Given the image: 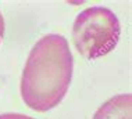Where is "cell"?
I'll use <instances>...</instances> for the list:
<instances>
[{
  "label": "cell",
  "mask_w": 132,
  "mask_h": 119,
  "mask_svg": "<svg viewBox=\"0 0 132 119\" xmlns=\"http://www.w3.org/2000/svg\"><path fill=\"white\" fill-rule=\"evenodd\" d=\"M74 60L63 35L49 33L31 49L21 76L22 101L36 112H47L63 101L72 80Z\"/></svg>",
  "instance_id": "6da1fadb"
},
{
  "label": "cell",
  "mask_w": 132,
  "mask_h": 119,
  "mask_svg": "<svg viewBox=\"0 0 132 119\" xmlns=\"http://www.w3.org/2000/svg\"><path fill=\"white\" fill-rule=\"evenodd\" d=\"M121 36L117 15L107 7H89L77 15L72 25V42L86 60H96L111 53Z\"/></svg>",
  "instance_id": "7a4b0ae2"
},
{
  "label": "cell",
  "mask_w": 132,
  "mask_h": 119,
  "mask_svg": "<svg viewBox=\"0 0 132 119\" xmlns=\"http://www.w3.org/2000/svg\"><path fill=\"white\" fill-rule=\"evenodd\" d=\"M132 118V96L122 93L103 103L92 119H131Z\"/></svg>",
  "instance_id": "3957f363"
},
{
  "label": "cell",
  "mask_w": 132,
  "mask_h": 119,
  "mask_svg": "<svg viewBox=\"0 0 132 119\" xmlns=\"http://www.w3.org/2000/svg\"><path fill=\"white\" fill-rule=\"evenodd\" d=\"M0 119H36V118H32L28 116V115L24 114H0Z\"/></svg>",
  "instance_id": "277c9868"
},
{
  "label": "cell",
  "mask_w": 132,
  "mask_h": 119,
  "mask_svg": "<svg viewBox=\"0 0 132 119\" xmlns=\"http://www.w3.org/2000/svg\"><path fill=\"white\" fill-rule=\"evenodd\" d=\"M6 33V22H4V18H3L2 13H0V43H2L3 38H4Z\"/></svg>",
  "instance_id": "5b68a950"
}]
</instances>
